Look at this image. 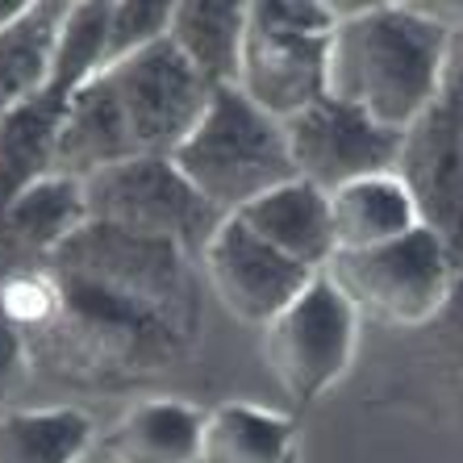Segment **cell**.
<instances>
[{
	"label": "cell",
	"mask_w": 463,
	"mask_h": 463,
	"mask_svg": "<svg viewBox=\"0 0 463 463\" xmlns=\"http://www.w3.org/2000/svg\"><path fill=\"white\" fill-rule=\"evenodd\" d=\"M193 255L167 238L88 222L51 255L54 317L25 338L38 364L80 380H142L201 335Z\"/></svg>",
	"instance_id": "obj_1"
},
{
	"label": "cell",
	"mask_w": 463,
	"mask_h": 463,
	"mask_svg": "<svg viewBox=\"0 0 463 463\" xmlns=\"http://www.w3.org/2000/svg\"><path fill=\"white\" fill-rule=\"evenodd\" d=\"M455 30L426 5H338L330 33V97L405 129L434 105Z\"/></svg>",
	"instance_id": "obj_2"
},
{
	"label": "cell",
	"mask_w": 463,
	"mask_h": 463,
	"mask_svg": "<svg viewBox=\"0 0 463 463\" xmlns=\"http://www.w3.org/2000/svg\"><path fill=\"white\" fill-rule=\"evenodd\" d=\"M172 163L222 217H234L263 193L297 180L284 121L268 118L238 88H217L196 129Z\"/></svg>",
	"instance_id": "obj_3"
},
{
	"label": "cell",
	"mask_w": 463,
	"mask_h": 463,
	"mask_svg": "<svg viewBox=\"0 0 463 463\" xmlns=\"http://www.w3.org/2000/svg\"><path fill=\"white\" fill-rule=\"evenodd\" d=\"M459 263L434 230L418 226L413 234L380 242L367 250H338L326 276L346 292L359 317H376L397 330H426L447 309Z\"/></svg>",
	"instance_id": "obj_4"
},
{
	"label": "cell",
	"mask_w": 463,
	"mask_h": 463,
	"mask_svg": "<svg viewBox=\"0 0 463 463\" xmlns=\"http://www.w3.org/2000/svg\"><path fill=\"white\" fill-rule=\"evenodd\" d=\"M134 159H172L209 109V88L167 38L97 71Z\"/></svg>",
	"instance_id": "obj_5"
},
{
	"label": "cell",
	"mask_w": 463,
	"mask_h": 463,
	"mask_svg": "<svg viewBox=\"0 0 463 463\" xmlns=\"http://www.w3.org/2000/svg\"><path fill=\"white\" fill-rule=\"evenodd\" d=\"M355 346L359 309L326 271L313 276L309 288L263 326V364L301 410L351 372Z\"/></svg>",
	"instance_id": "obj_6"
},
{
	"label": "cell",
	"mask_w": 463,
	"mask_h": 463,
	"mask_svg": "<svg viewBox=\"0 0 463 463\" xmlns=\"http://www.w3.org/2000/svg\"><path fill=\"white\" fill-rule=\"evenodd\" d=\"M84 201L88 222L146 238H167L193 259L226 222L184 180V172L172 159H129L109 172H97L92 180H84Z\"/></svg>",
	"instance_id": "obj_7"
},
{
	"label": "cell",
	"mask_w": 463,
	"mask_h": 463,
	"mask_svg": "<svg viewBox=\"0 0 463 463\" xmlns=\"http://www.w3.org/2000/svg\"><path fill=\"white\" fill-rule=\"evenodd\" d=\"M397 175L418 201L421 226L463 268V33H455L434 105L401 138Z\"/></svg>",
	"instance_id": "obj_8"
},
{
	"label": "cell",
	"mask_w": 463,
	"mask_h": 463,
	"mask_svg": "<svg viewBox=\"0 0 463 463\" xmlns=\"http://www.w3.org/2000/svg\"><path fill=\"white\" fill-rule=\"evenodd\" d=\"M284 134H288V155L297 175L322 193H335L364 175L397 172L401 138H405L330 92L284 121Z\"/></svg>",
	"instance_id": "obj_9"
},
{
	"label": "cell",
	"mask_w": 463,
	"mask_h": 463,
	"mask_svg": "<svg viewBox=\"0 0 463 463\" xmlns=\"http://www.w3.org/2000/svg\"><path fill=\"white\" fill-rule=\"evenodd\" d=\"M201 268H205V280L217 301L238 322L259 326V330L276 313L288 309L309 288L313 276H322V271H309L297 259L280 255L271 242H263L242 217H226L213 230V238L201 250Z\"/></svg>",
	"instance_id": "obj_10"
},
{
	"label": "cell",
	"mask_w": 463,
	"mask_h": 463,
	"mask_svg": "<svg viewBox=\"0 0 463 463\" xmlns=\"http://www.w3.org/2000/svg\"><path fill=\"white\" fill-rule=\"evenodd\" d=\"M238 92L268 118L288 121L330 92V38L284 30L250 5V30L238 67Z\"/></svg>",
	"instance_id": "obj_11"
},
{
	"label": "cell",
	"mask_w": 463,
	"mask_h": 463,
	"mask_svg": "<svg viewBox=\"0 0 463 463\" xmlns=\"http://www.w3.org/2000/svg\"><path fill=\"white\" fill-rule=\"evenodd\" d=\"M234 217H242L263 242H271L280 255L297 259L309 271H326L338 255L335 226H330V193L313 188L301 175L263 193Z\"/></svg>",
	"instance_id": "obj_12"
},
{
	"label": "cell",
	"mask_w": 463,
	"mask_h": 463,
	"mask_svg": "<svg viewBox=\"0 0 463 463\" xmlns=\"http://www.w3.org/2000/svg\"><path fill=\"white\" fill-rule=\"evenodd\" d=\"M205 413L180 397H146L129 405L100 439L105 463H196Z\"/></svg>",
	"instance_id": "obj_13"
},
{
	"label": "cell",
	"mask_w": 463,
	"mask_h": 463,
	"mask_svg": "<svg viewBox=\"0 0 463 463\" xmlns=\"http://www.w3.org/2000/svg\"><path fill=\"white\" fill-rule=\"evenodd\" d=\"M250 30V5L238 0H184L172 5L167 43L209 88H234L242 67V46Z\"/></svg>",
	"instance_id": "obj_14"
},
{
	"label": "cell",
	"mask_w": 463,
	"mask_h": 463,
	"mask_svg": "<svg viewBox=\"0 0 463 463\" xmlns=\"http://www.w3.org/2000/svg\"><path fill=\"white\" fill-rule=\"evenodd\" d=\"M330 226L338 250H367L413 234L421 226V213L405 180L397 172H380L330 193Z\"/></svg>",
	"instance_id": "obj_15"
},
{
	"label": "cell",
	"mask_w": 463,
	"mask_h": 463,
	"mask_svg": "<svg viewBox=\"0 0 463 463\" xmlns=\"http://www.w3.org/2000/svg\"><path fill=\"white\" fill-rule=\"evenodd\" d=\"M63 0H30L17 22L0 30V118L38 97L54 71V54L67 22Z\"/></svg>",
	"instance_id": "obj_16"
},
{
	"label": "cell",
	"mask_w": 463,
	"mask_h": 463,
	"mask_svg": "<svg viewBox=\"0 0 463 463\" xmlns=\"http://www.w3.org/2000/svg\"><path fill=\"white\" fill-rule=\"evenodd\" d=\"M297 421L250 401H226L205 413L196 463H292Z\"/></svg>",
	"instance_id": "obj_17"
},
{
	"label": "cell",
	"mask_w": 463,
	"mask_h": 463,
	"mask_svg": "<svg viewBox=\"0 0 463 463\" xmlns=\"http://www.w3.org/2000/svg\"><path fill=\"white\" fill-rule=\"evenodd\" d=\"M97 421L76 405L0 413V463H92Z\"/></svg>",
	"instance_id": "obj_18"
},
{
	"label": "cell",
	"mask_w": 463,
	"mask_h": 463,
	"mask_svg": "<svg viewBox=\"0 0 463 463\" xmlns=\"http://www.w3.org/2000/svg\"><path fill=\"white\" fill-rule=\"evenodd\" d=\"M172 30V5H146V0H109V43L105 67L121 63L129 54L163 43Z\"/></svg>",
	"instance_id": "obj_19"
},
{
	"label": "cell",
	"mask_w": 463,
	"mask_h": 463,
	"mask_svg": "<svg viewBox=\"0 0 463 463\" xmlns=\"http://www.w3.org/2000/svg\"><path fill=\"white\" fill-rule=\"evenodd\" d=\"M426 330H434L439 351H442V364L451 367V376L459 380V388H463V271H459V284H455L447 309H442Z\"/></svg>",
	"instance_id": "obj_20"
},
{
	"label": "cell",
	"mask_w": 463,
	"mask_h": 463,
	"mask_svg": "<svg viewBox=\"0 0 463 463\" xmlns=\"http://www.w3.org/2000/svg\"><path fill=\"white\" fill-rule=\"evenodd\" d=\"M25 364H30V351H25L22 330L5 317V309H0V397H9V388L17 384Z\"/></svg>",
	"instance_id": "obj_21"
},
{
	"label": "cell",
	"mask_w": 463,
	"mask_h": 463,
	"mask_svg": "<svg viewBox=\"0 0 463 463\" xmlns=\"http://www.w3.org/2000/svg\"><path fill=\"white\" fill-rule=\"evenodd\" d=\"M92 463H100V459H92Z\"/></svg>",
	"instance_id": "obj_22"
},
{
	"label": "cell",
	"mask_w": 463,
	"mask_h": 463,
	"mask_svg": "<svg viewBox=\"0 0 463 463\" xmlns=\"http://www.w3.org/2000/svg\"><path fill=\"white\" fill-rule=\"evenodd\" d=\"M100 463H105V459H100Z\"/></svg>",
	"instance_id": "obj_23"
},
{
	"label": "cell",
	"mask_w": 463,
	"mask_h": 463,
	"mask_svg": "<svg viewBox=\"0 0 463 463\" xmlns=\"http://www.w3.org/2000/svg\"><path fill=\"white\" fill-rule=\"evenodd\" d=\"M292 463H297V459H292Z\"/></svg>",
	"instance_id": "obj_24"
}]
</instances>
